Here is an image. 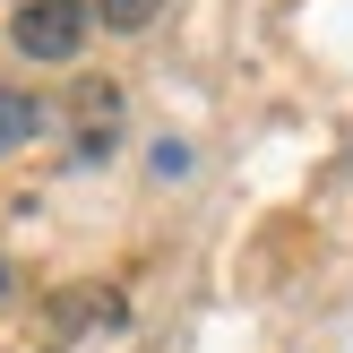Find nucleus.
I'll use <instances>...</instances> for the list:
<instances>
[{
	"label": "nucleus",
	"instance_id": "1",
	"mask_svg": "<svg viewBox=\"0 0 353 353\" xmlns=\"http://www.w3.org/2000/svg\"><path fill=\"white\" fill-rule=\"evenodd\" d=\"M86 26H95L86 0H26V9L9 17V52H17V61H78Z\"/></svg>",
	"mask_w": 353,
	"mask_h": 353
},
{
	"label": "nucleus",
	"instance_id": "2",
	"mask_svg": "<svg viewBox=\"0 0 353 353\" xmlns=\"http://www.w3.org/2000/svg\"><path fill=\"white\" fill-rule=\"evenodd\" d=\"M52 327H69V336H112V327H130V302H121L112 285H61L43 302Z\"/></svg>",
	"mask_w": 353,
	"mask_h": 353
},
{
	"label": "nucleus",
	"instance_id": "3",
	"mask_svg": "<svg viewBox=\"0 0 353 353\" xmlns=\"http://www.w3.org/2000/svg\"><path fill=\"white\" fill-rule=\"evenodd\" d=\"M112 138H121V86H95V78H86L78 86V147L103 155Z\"/></svg>",
	"mask_w": 353,
	"mask_h": 353
},
{
	"label": "nucleus",
	"instance_id": "4",
	"mask_svg": "<svg viewBox=\"0 0 353 353\" xmlns=\"http://www.w3.org/2000/svg\"><path fill=\"white\" fill-rule=\"evenodd\" d=\"M34 130H43V103H34L26 86H0V155H9V147H26Z\"/></svg>",
	"mask_w": 353,
	"mask_h": 353
},
{
	"label": "nucleus",
	"instance_id": "5",
	"mask_svg": "<svg viewBox=\"0 0 353 353\" xmlns=\"http://www.w3.org/2000/svg\"><path fill=\"white\" fill-rule=\"evenodd\" d=\"M155 9H164V0H95V17L112 34H138V26H155Z\"/></svg>",
	"mask_w": 353,
	"mask_h": 353
}]
</instances>
